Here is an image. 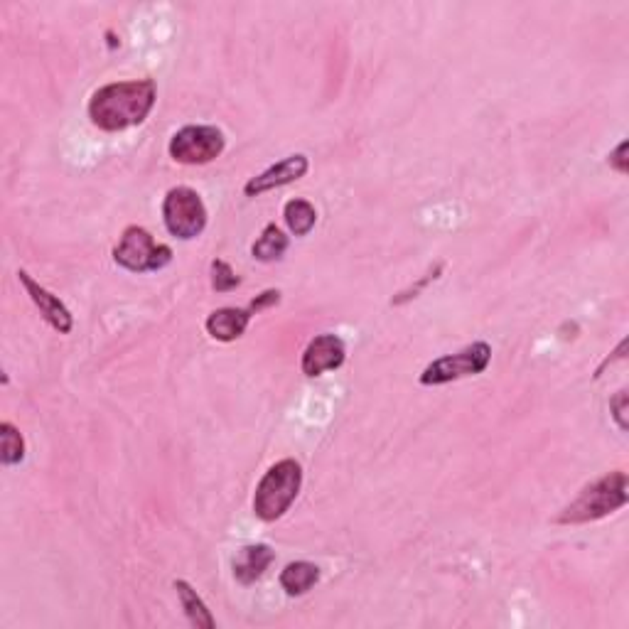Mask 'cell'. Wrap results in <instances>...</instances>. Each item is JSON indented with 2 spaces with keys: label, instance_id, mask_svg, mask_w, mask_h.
I'll list each match as a JSON object with an SVG mask.
<instances>
[{
  "label": "cell",
  "instance_id": "cell-1",
  "mask_svg": "<svg viewBox=\"0 0 629 629\" xmlns=\"http://www.w3.org/2000/svg\"><path fill=\"white\" fill-rule=\"evenodd\" d=\"M158 89L153 79L114 82L94 91L89 101V118L96 128L109 133L141 126L153 111Z\"/></svg>",
  "mask_w": 629,
  "mask_h": 629
},
{
  "label": "cell",
  "instance_id": "cell-2",
  "mask_svg": "<svg viewBox=\"0 0 629 629\" xmlns=\"http://www.w3.org/2000/svg\"><path fill=\"white\" fill-rule=\"evenodd\" d=\"M627 504V475L622 470L600 477L556 516V524H588Z\"/></svg>",
  "mask_w": 629,
  "mask_h": 629
},
{
  "label": "cell",
  "instance_id": "cell-3",
  "mask_svg": "<svg viewBox=\"0 0 629 629\" xmlns=\"http://www.w3.org/2000/svg\"><path fill=\"white\" fill-rule=\"evenodd\" d=\"M303 485V470L295 460H281L261 477L254 494V514L261 521H276L288 512Z\"/></svg>",
  "mask_w": 629,
  "mask_h": 629
},
{
  "label": "cell",
  "instance_id": "cell-4",
  "mask_svg": "<svg viewBox=\"0 0 629 629\" xmlns=\"http://www.w3.org/2000/svg\"><path fill=\"white\" fill-rule=\"evenodd\" d=\"M114 261L131 273L160 271L172 261V249L158 244L143 227H128L116 244Z\"/></svg>",
  "mask_w": 629,
  "mask_h": 629
},
{
  "label": "cell",
  "instance_id": "cell-5",
  "mask_svg": "<svg viewBox=\"0 0 629 629\" xmlns=\"http://www.w3.org/2000/svg\"><path fill=\"white\" fill-rule=\"evenodd\" d=\"M163 222L175 239L190 241L207 227V207L190 187H172L163 202Z\"/></svg>",
  "mask_w": 629,
  "mask_h": 629
},
{
  "label": "cell",
  "instance_id": "cell-6",
  "mask_svg": "<svg viewBox=\"0 0 629 629\" xmlns=\"http://www.w3.org/2000/svg\"><path fill=\"white\" fill-rule=\"evenodd\" d=\"M489 359H492V347H489L487 342H475L470 344V347L460 349V352L430 362L428 367L423 369L421 384L440 386L450 384V381L465 379V376L482 374L489 367Z\"/></svg>",
  "mask_w": 629,
  "mask_h": 629
},
{
  "label": "cell",
  "instance_id": "cell-7",
  "mask_svg": "<svg viewBox=\"0 0 629 629\" xmlns=\"http://www.w3.org/2000/svg\"><path fill=\"white\" fill-rule=\"evenodd\" d=\"M224 153V133L217 126H185L172 136L170 155L182 165H207Z\"/></svg>",
  "mask_w": 629,
  "mask_h": 629
},
{
  "label": "cell",
  "instance_id": "cell-8",
  "mask_svg": "<svg viewBox=\"0 0 629 629\" xmlns=\"http://www.w3.org/2000/svg\"><path fill=\"white\" fill-rule=\"evenodd\" d=\"M347 359V349L337 335H317L313 342L305 347L300 369L305 376H320L332 369H340Z\"/></svg>",
  "mask_w": 629,
  "mask_h": 629
},
{
  "label": "cell",
  "instance_id": "cell-9",
  "mask_svg": "<svg viewBox=\"0 0 629 629\" xmlns=\"http://www.w3.org/2000/svg\"><path fill=\"white\" fill-rule=\"evenodd\" d=\"M18 281L23 283L25 290H28L30 300L37 305V310H40V315L45 317L47 325L55 327L59 335H69L74 327V320L67 305H64L57 295H52L50 290L42 288L28 271H18Z\"/></svg>",
  "mask_w": 629,
  "mask_h": 629
},
{
  "label": "cell",
  "instance_id": "cell-10",
  "mask_svg": "<svg viewBox=\"0 0 629 629\" xmlns=\"http://www.w3.org/2000/svg\"><path fill=\"white\" fill-rule=\"evenodd\" d=\"M305 172H308V158H305V155H290V158L271 165L268 170H263L261 175L251 177V180L246 182L244 192L249 197H258L263 195V192L278 190V187L300 180Z\"/></svg>",
  "mask_w": 629,
  "mask_h": 629
},
{
  "label": "cell",
  "instance_id": "cell-11",
  "mask_svg": "<svg viewBox=\"0 0 629 629\" xmlns=\"http://www.w3.org/2000/svg\"><path fill=\"white\" fill-rule=\"evenodd\" d=\"M251 317H254V313L249 308H219L207 317L204 327H207L209 337H214V340L234 342L244 335Z\"/></svg>",
  "mask_w": 629,
  "mask_h": 629
},
{
  "label": "cell",
  "instance_id": "cell-12",
  "mask_svg": "<svg viewBox=\"0 0 629 629\" xmlns=\"http://www.w3.org/2000/svg\"><path fill=\"white\" fill-rule=\"evenodd\" d=\"M276 553L271 546L266 544H251L244 546L234 558V578L241 585H251L268 571V566L273 563Z\"/></svg>",
  "mask_w": 629,
  "mask_h": 629
},
{
  "label": "cell",
  "instance_id": "cell-13",
  "mask_svg": "<svg viewBox=\"0 0 629 629\" xmlns=\"http://www.w3.org/2000/svg\"><path fill=\"white\" fill-rule=\"evenodd\" d=\"M317 580H320V568L315 563L295 561L283 568L281 588L286 590L290 598H298V595H305L310 588H315Z\"/></svg>",
  "mask_w": 629,
  "mask_h": 629
},
{
  "label": "cell",
  "instance_id": "cell-14",
  "mask_svg": "<svg viewBox=\"0 0 629 629\" xmlns=\"http://www.w3.org/2000/svg\"><path fill=\"white\" fill-rule=\"evenodd\" d=\"M175 590H177V598H180L182 602V610H185V615L190 617L192 625L202 627V629H212L214 617L209 615L207 605H204V600L197 595V590L192 588L187 580H175Z\"/></svg>",
  "mask_w": 629,
  "mask_h": 629
},
{
  "label": "cell",
  "instance_id": "cell-15",
  "mask_svg": "<svg viewBox=\"0 0 629 629\" xmlns=\"http://www.w3.org/2000/svg\"><path fill=\"white\" fill-rule=\"evenodd\" d=\"M286 251H288V236L283 234L276 224H268V227L263 229V234L258 236L251 254H254L256 261L271 263V261H278V258H283Z\"/></svg>",
  "mask_w": 629,
  "mask_h": 629
},
{
  "label": "cell",
  "instance_id": "cell-16",
  "mask_svg": "<svg viewBox=\"0 0 629 629\" xmlns=\"http://www.w3.org/2000/svg\"><path fill=\"white\" fill-rule=\"evenodd\" d=\"M283 217L295 236H308L317 222L315 207L308 200H290L283 209Z\"/></svg>",
  "mask_w": 629,
  "mask_h": 629
},
{
  "label": "cell",
  "instance_id": "cell-17",
  "mask_svg": "<svg viewBox=\"0 0 629 629\" xmlns=\"http://www.w3.org/2000/svg\"><path fill=\"white\" fill-rule=\"evenodd\" d=\"M0 460H3L5 467L20 465L25 460V440L20 435V430L13 426V423L3 421L0 423Z\"/></svg>",
  "mask_w": 629,
  "mask_h": 629
},
{
  "label": "cell",
  "instance_id": "cell-18",
  "mask_svg": "<svg viewBox=\"0 0 629 629\" xmlns=\"http://www.w3.org/2000/svg\"><path fill=\"white\" fill-rule=\"evenodd\" d=\"M239 286H241V278L236 276L234 268H231L227 261H222V258H214L212 261V288L217 290V293H229V290H234Z\"/></svg>",
  "mask_w": 629,
  "mask_h": 629
},
{
  "label": "cell",
  "instance_id": "cell-19",
  "mask_svg": "<svg viewBox=\"0 0 629 629\" xmlns=\"http://www.w3.org/2000/svg\"><path fill=\"white\" fill-rule=\"evenodd\" d=\"M440 271H443V263H438V266H435L433 271H428L426 276H423L421 281L416 283V286H411L408 290H403V293H399V298H394V300H391V303H394V305H403V303H408V300H411V298H418V293H421V290L426 288L430 281H435V278L440 276Z\"/></svg>",
  "mask_w": 629,
  "mask_h": 629
},
{
  "label": "cell",
  "instance_id": "cell-20",
  "mask_svg": "<svg viewBox=\"0 0 629 629\" xmlns=\"http://www.w3.org/2000/svg\"><path fill=\"white\" fill-rule=\"evenodd\" d=\"M610 408H612V418H615L617 426H620V430H627V411H629L627 389L617 391L615 399L610 401Z\"/></svg>",
  "mask_w": 629,
  "mask_h": 629
},
{
  "label": "cell",
  "instance_id": "cell-21",
  "mask_svg": "<svg viewBox=\"0 0 629 629\" xmlns=\"http://www.w3.org/2000/svg\"><path fill=\"white\" fill-rule=\"evenodd\" d=\"M278 300H281V293H278V290H266V293L258 295L254 303L249 305V310L251 313H258V310L271 308V305H278Z\"/></svg>",
  "mask_w": 629,
  "mask_h": 629
},
{
  "label": "cell",
  "instance_id": "cell-22",
  "mask_svg": "<svg viewBox=\"0 0 629 629\" xmlns=\"http://www.w3.org/2000/svg\"><path fill=\"white\" fill-rule=\"evenodd\" d=\"M610 168H615L620 175H627V141H622L615 153H610Z\"/></svg>",
  "mask_w": 629,
  "mask_h": 629
}]
</instances>
